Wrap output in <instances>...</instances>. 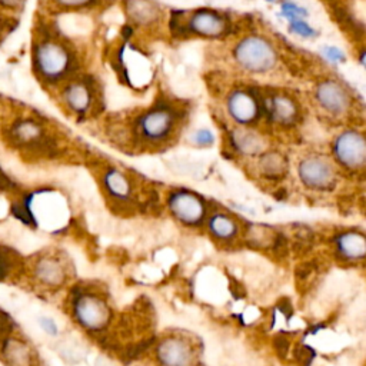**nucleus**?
<instances>
[{"label":"nucleus","instance_id":"obj_1","mask_svg":"<svg viewBox=\"0 0 366 366\" xmlns=\"http://www.w3.org/2000/svg\"><path fill=\"white\" fill-rule=\"evenodd\" d=\"M69 310L75 324L88 334H99L112 322V308L102 293L90 289L72 292Z\"/></svg>","mask_w":366,"mask_h":366},{"label":"nucleus","instance_id":"obj_2","mask_svg":"<svg viewBox=\"0 0 366 366\" xmlns=\"http://www.w3.org/2000/svg\"><path fill=\"white\" fill-rule=\"evenodd\" d=\"M75 68L71 49L53 39H43L33 47V69L46 83H58L69 76Z\"/></svg>","mask_w":366,"mask_h":366},{"label":"nucleus","instance_id":"obj_3","mask_svg":"<svg viewBox=\"0 0 366 366\" xmlns=\"http://www.w3.org/2000/svg\"><path fill=\"white\" fill-rule=\"evenodd\" d=\"M166 205L173 218L186 228H201L209 215L205 199L189 189L172 191L166 199Z\"/></svg>","mask_w":366,"mask_h":366},{"label":"nucleus","instance_id":"obj_4","mask_svg":"<svg viewBox=\"0 0 366 366\" xmlns=\"http://www.w3.org/2000/svg\"><path fill=\"white\" fill-rule=\"evenodd\" d=\"M178 126V114L168 106H156L141 114L136 132L138 138L147 145L168 142Z\"/></svg>","mask_w":366,"mask_h":366},{"label":"nucleus","instance_id":"obj_5","mask_svg":"<svg viewBox=\"0 0 366 366\" xmlns=\"http://www.w3.org/2000/svg\"><path fill=\"white\" fill-rule=\"evenodd\" d=\"M242 69L251 73L271 72L278 62V55L269 42L259 36H249L238 43L234 52Z\"/></svg>","mask_w":366,"mask_h":366},{"label":"nucleus","instance_id":"obj_6","mask_svg":"<svg viewBox=\"0 0 366 366\" xmlns=\"http://www.w3.org/2000/svg\"><path fill=\"white\" fill-rule=\"evenodd\" d=\"M332 154L341 168L349 172H359L366 164V141L362 132L347 129L335 138Z\"/></svg>","mask_w":366,"mask_h":366},{"label":"nucleus","instance_id":"obj_7","mask_svg":"<svg viewBox=\"0 0 366 366\" xmlns=\"http://www.w3.org/2000/svg\"><path fill=\"white\" fill-rule=\"evenodd\" d=\"M297 176L306 189L315 192L332 191L338 182L335 166L319 155H309L301 159L297 163Z\"/></svg>","mask_w":366,"mask_h":366},{"label":"nucleus","instance_id":"obj_8","mask_svg":"<svg viewBox=\"0 0 366 366\" xmlns=\"http://www.w3.org/2000/svg\"><path fill=\"white\" fill-rule=\"evenodd\" d=\"M155 358L160 366H193L196 349L185 337L168 335L158 342Z\"/></svg>","mask_w":366,"mask_h":366},{"label":"nucleus","instance_id":"obj_9","mask_svg":"<svg viewBox=\"0 0 366 366\" xmlns=\"http://www.w3.org/2000/svg\"><path fill=\"white\" fill-rule=\"evenodd\" d=\"M32 279L45 289H59L69 278L64 260L53 254L39 255L30 266Z\"/></svg>","mask_w":366,"mask_h":366},{"label":"nucleus","instance_id":"obj_10","mask_svg":"<svg viewBox=\"0 0 366 366\" xmlns=\"http://www.w3.org/2000/svg\"><path fill=\"white\" fill-rule=\"evenodd\" d=\"M8 141L16 147L32 152H40L49 146L43 126L35 119L22 118L14 121L8 129Z\"/></svg>","mask_w":366,"mask_h":366},{"label":"nucleus","instance_id":"obj_11","mask_svg":"<svg viewBox=\"0 0 366 366\" xmlns=\"http://www.w3.org/2000/svg\"><path fill=\"white\" fill-rule=\"evenodd\" d=\"M315 99L322 110L332 116H342L351 109L352 99L339 82L326 79L318 83L315 89Z\"/></svg>","mask_w":366,"mask_h":366},{"label":"nucleus","instance_id":"obj_12","mask_svg":"<svg viewBox=\"0 0 366 366\" xmlns=\"http://www.w3.org/2000/svg\"><path fill=\"white\" fill-rule=\"evenodd\" d=\"M230 119L239 126H251L258 122L262 113V106L258 97L245 89H236L232 92L226 102Z\"/></svg>","mask_w":366,"mask_h":366},{"label":"nucleus","instance_id":"obj_13","mask_svg":"<svg viewBox=\"0 0 366 366\" xmlns=\"http://www.w3.org/2000/svg\"><path fill=\"white\" fill-rule=\"evenodd\" d=\"M228 19L215 10H196L188 21V30L197 36L216 39L228 32Z\"/></svg>","mask_w":366,"mask_h":366},{"label":"nucleus","instance_id":"obj_14","mask_svg":"<svg viewBox=\"0 0 366 366\" xmlns=\"http://www.w3.org/2000/svg\"><path fill=\"white\" fill-rule=\"evenodd\" d=\"M206 228L210 238L221 245H230L241 238V223L234 215L213 212L206 218Z\"/></svg>","mask_w":366,"mask_h":366},{"label":"nucleus","instance_id":"obj_15","mask_svg":"<svg viewBox=\"0 0 366 366\" xmlns=\"http://www.w3.org/2000/svg\"><path fill=\"white\" fill-rule=\"evenodd\" d=\"M337 255L349 263L362 262L366 256V238L363 232L349 229L339 232L334 236Z\"/></svg>","mask_w":366,"mask_h":366},{"label":"nucleus","instance_id":"obj_16","mask_svg":"<svg viewBox=\"0 0 366 366\" xmlns=\"http://www.w3.org/2000/svg\"><path fill=\"white\" fill-rule=\"evenodd\" d=\"M0 359L6 366H35V352L21 337L9 335L0 342Z\"/></svg>","mask_w":366,"mask_h":366},{"label":"nucleus","instance_id":"obj_17","mask_svg":"<svg viewBox=\"0 0 366 366\" xmlns=\"http://www.w3.org/2000/svg\"><path fill=\"white\" fill-rule=\"evenodd\" d=\"M269 119L279 126H293L299 119V105L285 93H273L265 103Z\"/></svg>","mask_w":366,"mask_h":366},{"label":"nucleus","instance_id":"obj_18","mask_svg":"<svg viewBox=\"0 0 366 366\" xmlns=\"http://www.w3.org/2000/svg\"><path fill=\"white\" fill-rule=\"evenodd\" d=\"M102 188L110 201L116 204H129L133 197V185L130 179L113 166H109L103 171Z\"/></svg>","mask_w":366,"mask_h":366},{"label":"nucleus","instance_id":"obj_19","mask_svg":"<svg viewBox=\"0 0 366 366\" xmlns=\"http://www.w3.org/2000/svg\"><path fill=\"white\" fill-rule=\"evenodd\" d=\"M63 102L73 113L86 114L93 105V89L86 80L69 83L63 90Z\"/></svg>","mask_w":366,"mask_h":366},{"label":"nucleus","instance_id":"obj_20","mask_svg":"<svg viewBox=\"0 0 366 366\" xmlns=\"http://www.w3.org/2000/svg\"><path fill=\"white\" fill-rule=\"evenodd\" d=\"M229 141L234 151L242 156H259L266 149L263 136L255 130L247 129V126H241L232 130Z\"/></svg>","mask_w":366,"mask_h":366},{"label":"nucleus","instance_id":"obj_21","mask_svg":"<svg viewBox=\"0 0 366 366\" xmlns=\"http://www.w3.org/2000/svg\"><path fill=\"white\" fill-rule=\"evenodd\" d=\"M125 6L130 21L141 26L156 23L160 18V10L151 0H126Z\"/></svg>","mask_w":366,"mask_h":366},{"label":"nucleus","instance_id":"obj_22","mask_svg":"<svg viewBox=\"0 0 366 366\" xmlns=\"http://www.w3.org/2000/svg\"><path fill=\"white\" fill-rule=\"evenodd\" d=\"M258 169L265 179H282L288 172V159L275 151H268L259 155Z\"/></svg>","mask_w":366,"mask_h":366},{"label":"nucleus","instance_id":"obj_23","mask_svg":"<svg viewBox=\"0 0 366 366\" xmlns=\"http://www.w3.org/2000/svg\"><path fill=\"white\" fill-rule=\"evenodd\" d=\"M249 243L256 247H268L276 242V234L268 226H252L246 234Z\"/></svg>","mask_w":366,"mask_h":366},{"label":"nucleus","instance_id":"obj_24","mask_svg":"<svg viewBox=\"0 0 366 366\" xmlns=\"http://www.w3.org/2000/svg\"><path fill=\"white\" fill-rule=\"evenodd\" d=\"M282 14H284L286 19H289L292 22V21H296V19L305 18V16H308V12H306V9L297 6L295 3L284 2V3H282Z\"/></svg>","mask_w":366,"mask_h":366},{"label":"nucleus","instance_id":"obj_25","mask_svg":"<svg viewBox=\"0 0 366 366\" xmlns=\"http://www.w3.org/2000/svg\"><path fill=\"white\" fill-rule=\"evenodd\" d=\"M192 141L196 146L201 147H208L215 143V135L209 129H199L195 132V135L192 136Z\"/></svg>","mask_w":366,"mask_h":366},{"label":"nucleus","instance_id":"obj_26","mask_svg":"<svg viewBox=\"0 0 366 366\" xmlns=\"http://www.w3.org/2000/svg\"><path fill=\"white\" fill-rule=\"evenodd\" d=\"M291 30L295 33V35H299V36H302V38H313V36H316V30L312 29L302 19L292 21L291 22Z\"/></svg>","mask_w":366,"mask_h":366},{"label":"nucleus","instance_id":"obj_27","mask_svg":"<svg viewBox=\"0 0 366 366\" xmlns=\"http://www.w3.org/2000/svg\"><path fill=\"white\" fill-rule=\"evenodd\" d=\"M39 325L46 335H49V337H58L59 335L58 324L52 318H49V316H40Z\"/></svg>","mask_w":366,"mask_h":366},{"label":"nucleus","instance_id":"obj_28","mask_svg":"<svg viewBox=\"0 0 366 366\" xmlns=\"http://www.w3.org/2000/svg\"><path fill=\"white\" fill-rule=\"evenodd\" d=\"M97 0H55V3L63 9H80L93 5Z\"/></svg>","mask_w":366,"mask_h":366},{"label":"nucleus","instance_id":"obj_29","mask_svg":"<svg viewBox=\"0 0 366 366\" xmlns=\"http://www.w3.org/2000/svg\"><path fill=\"white\" fill-rule=\"evenodd\" d=\"M10 272H12V258L5 252H0V280L6 279Z\"/></svg>","mask_w":366,"mask_h":366},{"label":"nucleus","instance_id":"obj_30","mask_svg":"<svg viewBox=\"0 0 366 366\" xmlns=\"http://www.w3.org/2000/svg\"><path fill=\"white\" fill-rule=\"evenodd\" d=\"M324 53L325 58H328L330 62L338 63V62H343L345 60V55L342 53L341 49L335 47V46H328L324 49Z\"/></svg>","mask_w":366,"mask_h":366},{"label":"nucleus","instance_id":"obj_31","mask_svg":"<svg viewBox=\"0 0 366 366\" xmlns=\"http://www.w3.org/2000/svg\"><path fill=\"white\" fill-rule=\"evenodd\" d=\"M12 328L13 326L10 325L6 313L0 312V342H2L6 337H9L12 334Z\"/></svg>","mask_w":366,"mask_h":366},{"label":"nucleus","instance_id":"obj_32","mask_svg":"<svg viewBox=\"0 0 366 366\" xmlns=\"http://www.w3.org/2000/svg\"><path fill=\"white\" fill-rule=\"evenodd\" d=\"M26 3V0H0V6H3L10 10H18L22 9Z\"/></svg>","mask_w":366,"mask_h":366},{"label":"nucleus","instance_id":"obj_33","mask_svg":"<svg viewBox=\"0 0 366 366\" xmlns=\"http://www.w3.org/2000/svg\"><path fill=\"white\" fill-rule=\"evenodd\" d=\"M268 2H278V0H268Z\"/></svg>","mask_w":366,"mask_h":366}]
</instances>
